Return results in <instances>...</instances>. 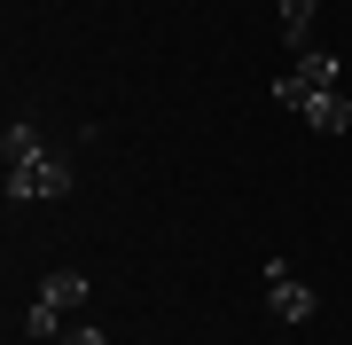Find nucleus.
Returning a JSON list of instances; mask_svg holds the SVG:
<instances>
[{"label":"nucleus","instance_id":"423d86ee","mask_svg":"<svg viewBox=\"0 0 352 345\" xmlns=\"http://www.w3.org/2000/svg\"><path fill=\"white\" fill-rule=\"evenodd\" d=\"M0 157H8V165H39V157H47V141H39L32 118H16V126L0 134Z\"/></svg>","mask_w":352,"mask_h":345},{"label":"nucleus","instance_id":"1a4fd4ad","mask_svg":"<svg viewBox=\"0 0 352 345\" xmlns=\"http://www.w3.org/2000/svg\"><path fill=\"white\" fill-rule=\"evenodd\" d=\"M55 345H110V330H94V322H78V330H63Z\"/></svg>","mask_w":352,"mask_h":345},{"label":"nucleus","instance_id":"20e7f679","mask_svg":"<svg viewBox=\"0 0 352 345\" xmlns=\"http://www.w3.org/2000/svg\"><path fill=\"white\" fill-rule=\"evenodd\" d=\"M305 126H314V134H344L352 126V103H344V87H329V94H305Z\"/></svg>","mask_w":352,"mask_h":345},{"label":"nucleus","instance_id":"0eeeda50","mask_svg":"<svg viewBox=\"0 0 352 345\" xmlns=\"http://www.w3.org/2000/svg\"><path fill=\"white\" fill-rule=\"evenodd\" d=\"M24 337H32V345H55V337H63V306L32 298V314H24Z\"/></svg>","mask_w":352,"mask_h":345},{"label":"nucleus","instance_id":"f257e3e1","mask_svg":"<svg viewBox=\"0 0 352 345\" xmlns=\"http://www.w3.org/2000/svg\"><path fill=\"white\" fill-rule=\"evenodd\" d=\"M71 157H39V165H8V205H32V196H47V205H55V196H71Z\"/></svg>","mask_w":352,"mask_h":345},{"label":"nucleus","instance_id":"7ed1b4c3","mask_svg":"<svg viewBox=\"0 0 352 345\" xmlns=\"http://www.w3.org/2000/svg\"><path fill=\"white\" fill-rule=\"evenodd\" d=\"M266 306H274V322H314V291H305L282 259H266Z\"/></svg>","mask_w":352,"mask_h":345},{"label":"nucleus","instance_id":"39448f33","mask_svg":"<svg viewBox=\"0 0 352 345\" xmlns=\"http://www.w3.org/2000/svg\"><path fill=\"white\" fill-rule=\"evenodd\" d=\"M39 298H47V306H87V298H94V282L87 275H78V267H47V282H39Z\"/></svg>","mask_w":352,"mask_h":345},{"label":"nucleus","instance_id":"f03ea898","mask_svg":"<svg viewBox=\"0 0 352 345\" xmlns=\"http://www.w3.org/2000/svg\"><path fill=\"white\" fill-rule=\"evenodd\" d=\"M329 87H337V55L305 48V55H298V71H282V79H274V103H282V110H305V94H329Z\"/></svg>","mask_w":352,"mask_h":345},{"label":"nucleus","instance_id":"6e6552de","mask_svg":"<svg viewBox=\"0 0 352 345\" xmlns=\"http://www.w3.org/2000/svg\"><path fill=\"white\" fill-rule=\"evenodd\" d=\"M314 8H321V0H282V39L298 55H305V32H314Z\"/></svg>","mask_w":352,"mask_h":345}]
</instances>
